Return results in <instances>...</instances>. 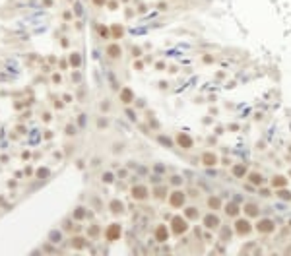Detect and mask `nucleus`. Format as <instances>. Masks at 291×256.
Returning a JSON list of instances; mask_svg holds the SVG:
<instances>
[{"mask_svg":"<svg viewBox=\"0 0 291 256\" xmlns=\"http://www.w3.org/2000/svg\"><path fill=\"white\" fill-rule=\"evenodd\" d=\"M171 229H173L175 235H183V233L188 231V221L183 219L181 215H175V217L171 219Z\"/></svg>","mask_w":291,"mask_h":256,"instance_id":"1","label":"nucleus"},{"mask_svg":"<svg viewBox=\"0 0 291 256\" xmlns=\"http://www.w3.org/2000/svg\"><path fill=\"white\" fill-rule=\"evenodd\" d=\"M120 235H122L120 223H111L107 229H105V239H107V241H119Z\"/></svg>","mask_w":291,"mask_h":256,"instance_id":"2","label":"nucleus"},{"mask_svg":"<svg viewBox=\"0 0 291 256\" xmlns=\"http://www.w3.org/2000/svg\"><path fill=\"white\" fill-rule=\"evenodd\" d=\"M130 196L136 202H142L150 196V190L146 188V186H142V184H136V186H132V190H130Z\"/></svg>","mask_w":291,"mask_h":256,"instance_id":"3","label":"nucleus"},{"mask_svg":"<svg viewBox=\"0 0 291 256\" xmlns=\"http://www.w3.org/2000/svg\"><path fill=\"white\" fill-rule=\"evenodd\" d=\"M169 204H171L173 208H181L184 204V192L183 190H175L171 192V196H169Z\"/></svg>","mask_w":291,"mask_h":256,"instance_id":"4","label":"nucleus"},{"mask_svg":"<svg viewBox=\"0 0 291 256\" xmlns=\"http://www.w3.org/2000/svg\"><path fill=\"white\" fill-rule=\"evenodd\" d=\"M119 99L122 101L124 105H130V103L134 101V91H132L130 88H122L119 91Z\"/></svg>","mask_w":291,"mask_h":256,"instance_id":"5","label":"nucleus"},{"mask_svg":"<svg viewBox=\"0 0 291 256\" xmlns=\"http://www.w3.org/2000/svg\"><path fill=\"white\" fill-rule=\"evenodd\" d=\"M256 229H258V233H272L274 231V221L272 219H260L256 223Z\"/></svg>","mask_w":291,"mask_h":256,"instance_id":"6","label":"nucleus"},{"mask_svg":"<svg viewBox=\"0 0 291 256\" xmlns=\"http://www.w3.org/2000/svg\"><path fill=\"white\" fill-rule=\"evenodd\" d=\"M105 53L109 55V58H120V55H122V47L117 45V43H111V45H107Z\"/></svg>","mask_w":291,"mask_h":256,"instance_id":"7","label":"nucleus"},{"mask_svg":"<svg viewBox=\"0 0 291 256\" xmlns=\"http://www.w3.org/2000/svg\"><path fill=\"white\" fill-rule=\"evenodd\" d=\"M70 245H72L74 250H84V248L87 246V241L84 239V237H80V235H74V237L70 239Z\"/></svg>","mask_w":291,"mask_h":256,"instance_id":"8","label":"nucleus"},{"mask_svg":"<svg viewBox=\"0 0 291 256\" xmlns=\"http://www.w3.org/2000/svg\"><path fill=\"white\" fill-rule=\"evenodd\" d=\"M153 237H155V241H157V243H165V241L169 239V231H167V227H165V225H159V227L155 229Z\"/></svg>","mask_w":291,"mask_h":256,"instance_id":"9","label":"nucleus"},{"mask_svg":"<svg viewBox=\"0 0 291 256\" xmlns=\"http://www.w3.org/2000/svg\"><path fill=\"white\" fill-rule=\"evenodd\" d=\"M177 144L181 145V147H184V149H190V147H192V140H190L188 134L181 132L179 136H177Z\"/></svg>","mask_w":291,"mask_h":256,"instance_id":"10","label":"nucleus"},{"mask_svg":"<svg viewBox=\"0 0 291 256\" xmlns=\"http://www.w3.org/2000/svg\"><path fill=\"white\" fill-rule=\"evenodd\" d=\"M219 217L217 215H214V213H210V215H206L204 217V225L208 227V229H217L219 227Z\"/></svg>","mask_w":291,"mask_h":256,"instance_id":"11","label":"nucleus"},{"mask_svg":"<svg viewBox=\"0 0 291 256\" xmlns=\"http://www.w3.org/2000/svg\"><path fill=\"white\" fill-rule=\"evenodd\" d=\"M235 229H237V233H241V235H247V233H250V223L247 221V219H239L237 223H235Z\"/></svg>","mask_w":291,"mask_h":256,"instance_id":"12","label":"nucleus"},{"mask_svg":"<svg viewBox=\"0 0 291 256\" xmlns=\"http://www.w3.org/2000/svg\"><path fill=\"white\" fill-rule=\"evenodd\" d=\"M68 62H70L72 68L78 70V68L82 66V56H80V53H70V55H68Z\"/></svg>","mask_w":291,"mask_h":256,"instance_id":"13","label":"nucleus"},{"mask_svg":"<svg viewBox=\"0 0 291 256\" xmlns=\"http://www.w3.org/2000/svg\"><path fill=\"white\" fill-rule=\"evenodd\" d=\"M109 210H111L113 213H122L124 212V204H122L120 200H113L111 204H109Z\"/></svg>","mask_w":291,"mask_h":256,"instance_id":"14","label":"nucleus"},{"mask_svg":"<svg viewBox=\"0 0 291 256\" xmlns=\"http://www.w3.org/2000/svg\"><path fill=\"white\" fill-rule=\"evenodd\" d=\"M86 215H87L86 208H82V206H78V208H76V210H74V213H72V219H74V221H80V219H84Z\"/></svg>","mask_w":291,"mask_h":256,"instance_id":"15","label":"nucleus"},{"mask_svg":"<svg viewBox=\"0 0 291 256\" xmlns=\"http://www.w3.org/2000/svg\"><path fill=\"white\" fill-rule=\"evenodd\" d=\"M202 163H204V165H216L217 157L214 155V153H204V155H202Z\"/></svg>","mask_w":291,"mask_h":256,"instance_id":"16","label":"nucleus"},{"mask_svg":"<svg viewBox=\"0 0 291 256\" xmlns=\"http://www.w3.org/2000/svg\"><path fill=\"white\" fill-rule=\"evenodd\" d=\"M122 35H124L122 25H113V29H111V37H113V39H120Z\"/></svg>","mask_w":291,"mask_h":256,"instance_id":"17","label":"nucleus"},{"mask_svg":"<svg viewBox=\"0 0 291 256\" xmlns=\"http://www.w3.org/2000/svg\"><path fill=\"white\" fill-rule=\"evenodd\" d=\"M245 212H247V215L254 217V215H258V208H256L254 204H247V206H245Z\"/></svg>","mask_w":291,"mask_h":256,"instance_id":"18","label":"nucleus"},{"mask_svg":"<svg viewBox=\"0 0 291 256\" xmlns=\"http://www.w3.org/2000/svg\"><path fill=\"white\" fill-rule=\"evenodd\" d=\"M245 173H247V167L245 165H235L233 167V175L235 177H245Z\"/></svg>","mask_w":291,"mask_h":256,"instance_id":"19","label":"nucleus"},{"mask_svg":"<svg viewBox=\"0 0 291 256\" xmlns=\"http://www.w3.org/2000/svg\"><path fill=\"white\" fill-rule=\"evenodd\" d=\"M99 35H101V39H113V37H111V29L105 27V25L99 27Z\"/></svg>","mask_w":291,"mask_h":256,"instance_id":"20","label":"nucleus"},{"mask_svg":"<svg viewBox=\"0 0 291 256\" xmlns=\"http://www.w3.org/2000/svg\"><path fill=\"white\" fill-rule=\"evenodd\" d=\"M60 239H62V233L60 231H51V235H49V241L51 243H60Z\"/></svg>","mask_w":291,"mask_h":256,"instance_id":"21","label":"nucleus"},{"mask_svg":"<svg viewBox=\"0 0 291 256\" xmlns=\"http://www.w3.org/2000/svg\"><path fill=\"white\" fill-rule=\"evenodd\" d=\"M35 177H37V178H47V177H49V169H47V167H39L37 171H35Z\"/></svg>","mask_w":291,"mask_h":256,"instance_id":"22","label":"nucleus"},{"mask_svg":"<svg viewBox=\"0 0 291 256\" xmlns=\"http://www.w3.org/2000/svg\"><path fill=\"white\" fill-rule=\"evenodd\" d=\"M225 212L229 213V215H237V213H239V206H235V204H227Z\"/></svg>","mask_w":291,"mask_h":256,"instance_id":"23","label":"nucleus"},{"mask_svg":"<svg viewBox=\"0 0 291 256\" xmlns=\"http://www.w3.org/2000/svg\"><path fill=\"white\" fill-rule=\"evenodd\" d=\"M285 184H287V180H285L283 177H276L274 180H272V186H276V188H278V186H285Z\"/></svg>","mask_w":291,"mask_h":256,"instance_id":"24","label":"nucleus"},{"mask_svg":"<svg viewBox=\"0 0 291 256\" xmlns=\"http://www.w3.org/2000/svg\"><path fill=\"white\" fill-rule=\"evenodd\" d=\"M250 182H252V184H262V175L252 173V175H250Z\"/></svg>","mask_w":291,"mask_h":256,"instance_id":"25","label":"nucleus"},{"mask_svg":"<svg viewBox=\"0 0 291 256\" xmlns=\"http://www.w3.org/2000/svg\"><path fill=\"white\" fill-rule=\"evenodd\" d=\"M64 134H66V136H74V134H76V126H74V124H68V126L64 128Z\"/></svg>","mask_w":291,"mask_h":256,"instance_id":"26","label":"nucleus"},{"mask_svg":"<svg viewBox=\"0 0 291 256\" xmlns=\"http://www.w3.org/2000/svg\"><path fill=\"white\" fill-rule=\"evenodd\" d=\"M208 204H210V208H219V206H221L219 198H210V200H208Z\"/></svg>","mask_w":291,"mask_h":256,"instance_id":"27","label":"nucleus"},{"mask_svg":"<svg viewBox=\"0 0 291 256\" xmlns=\"http://www.w3.org/2000/svg\"><path fill=\"white\" fill-rule=\"evenodd\" d=\"M113 180H115V175L113 173H109V171L103 173V182H113Z\"/></svg>","mask_w":291,"mask_h":256,"instance_id":"28","label":"nucleus"},{"mask_svg":"<svg viewBox=\"0 0 291 256\" xmlns=\"http://www.w3.org/2000/svg\"><path fill=\"white\" fill-rule=\"evenodd\" d=\"M186 217H190V219L198 217V212H196V208H188V210H186Z\"/></svg>","mask_w":291,"mask_h":256,"instance_id":"29","label":"nucleus"},{"mask_svg":"<svg viewBox=\"0 0 291 256\" xmlns=\"http://www.w3.org/2000/svg\"><path fill=\"white\" fill-rule=\"evenodd\" d=\"M23 175H25V177H33V175H35V169L27 165V167L23 169Z\"/></svg>","mask_w":291,"mask_h":256,"instance_id":"30","label":"nucleus"},{"mask_svg":"<svg viewBox=\"0 0 291 256\" xmlns=\"http://www.w3.org/2000/svg\"><path fill=\"white\" fill-rule=\"evenodd\" d=\"M97 233H99V227H97V225H91V229L87 231V235H91V237H95Z\"/></svg>","mask_w":291,"mask_h":256,"instance_id":"31","label":"nucleus"},{"mask_svg":"<svg viewBox=\"0 0 291 256\" xmlns=\"http://www.w3.org/2000/svg\"><path fill=\"white\" fill-rule=\"evenodd\" d=\"M91 4H93V6H97V8H101V6H105V4H107V0H91Z\"/></svg>","mask_w":291,"mask_h":256,"instance_id":"32","label":"nucleus"},{"mask_svg":"<svg viewBox=\"0 0 291 256\" xmlns=\"http://www.w3.org/2000/svg\"><path fill=\"white\" fill-rule=\"evenodd\" d=\"M280 198H283V200H291V194L287 192V190H281V192H280Z\"/></svg>","mask_w":291,"mask_h":256,"instance_id":"33","label":"nucleus"},{"mask_svg":"<svg viewBox=\"0 0 291 256\" xmlns=\"http://www.w3.org/2000/svg\"><path fill=\"white\" fill-rule=\"evenodd\" d=\"M107 6H109V10H117V8H119V2H117V0H111Z\"/></svg>","mask_w":291,"mask_h":256,"instance_id":"34","label":"nucleus"},{"mask_svg":"<svg viewBox=\"0 0 291 256\" xmlns=\"http://www.w3.org/2000/svg\"><path fill=\"white\" fill-rule=\"evenodd\" d=\"M22 159L23 161H29V159H31V151H29V149H27V151H22Z\"/></svg>","mask_w":291,"mask_h":256,"instance_id":"35","label":"nucleus"},{"mask_svg":"<svg viewBox=\"0 0 291 256\" xmlns=\"http://www.w3.org/2000/svg\"><path fill=\"white\" fill-rule=\"evenodd\" d=\"M51 80H53V84H60V82H62V76H60V74H53Z\"/></svg>","mask_w":291,"mask_h":256,"instance_id":"36","label":"nucleus"},{"mask_svg":"<svg viewBox=\"0 0 291 256\" xmlns=\"http://www.w3.org/2000/svg\"><path fill=\"white\" fill-rule=\"evenodd\" d=\"M132 55H134V58H138V56L142 55V49H138V47H134V49H132Z\"/></svg>","mask_w":291,"mask_h":256,"instance_id":"37","label":"nucleus"},{"mask_svg":"<svg viewBox=\"0 0 291 256\" xmlns=\"http://www.w3.org/2000/svg\"><path fill=\"white\" fill-rule=\"evenodd\" d=\"M41 118H43L45 122H49V120H51L53 116H51V113H43V115H41Z\"/></svg>","mask_w":291,"mask_h":256,"instance_id":"38","label":"nucleus"},{"mask_svg":"<svg viewBox=\"0 0 291 256\" xmlns=\"http://www.w3.org/2000/svg\"><path fill=\"white\" fill-rule=\"evenodd\" d=\"M53 138V132L51 130H45V134H43V140H51Z\"/></svg>","mask_w":291,"mask_h":256,"instance_id":"39","label":"nucleus"},{"mask_svg":"<svg viewBox=\"0 0 291 256\" xmlns=\"http://www.w3.org/2000/svg\"><path fill=\"white\" fill-rule=\"evenodd\" d=\"M62 107H64V101H58V99L54 101V109H62Z\"/></svg>","mask_w":291,"mask_h":256,"instance_id":"40","label":"nucleus"},{"mask_svg":"<svg viewBox=\"0 0 291 256\" xmlns=\"http://www.w3.org/2000/svg\"><path fill=\"white\" fill-rule=\"evenodd\" d=\"M16 130H18V134H25V126H23V124H18Z\"/></svg>","mask_w":291,"mask_h":256,"instance_id":"41","label":"nucleus"},{"mask_svg":"<svg viewBox=\"0 0 291 256\" xmlns=\"http://www.w3.org/2000/svg\"><path fill=\"white\" fill-rule=\"evenodd\" d=\"M62 101H64V103H70V101H72V95L64 93V95H62Z\"/></svg>","mask_w":291,"mask_h":256,"instance_id":"42","label":"nucleus"},{"mask_svg":"<svg viewBox=\"0 0 291 256\" xmlns=\"http://www.w3.org/2000/svg\"><path fill=\"white\" fill-rule=\"evenodd\" d=\"M142 68H144V64H142L140 60H138V62H134V70H142Z\"/></svg>","mask_w":291,"mask_h":256,"instance_id":"43","label":"nucleus"},{"mask_svg":"<svg viewBox=\"0 0 291 256\" xmlns=\"http://www.w3.org/2000/svg\"><path fill=\"white\" fill-rule=\"evenodd\" d=\"M155 196H157V198H163V188H157V190H155Z\"/></svg>","mask_w":291,"mask_h":256,"instance_id":"44","label":"nucleus"},{"mask_svg":"<svg viewBox=\"0 0 291 256\" xmlns=\"http://www.w3.org/2000/svg\"><path fill=\"white\" fill-rule=\"evenodd\" d=\"M68 64H70V62H66V60H60V68H62V70H66V68H68Z\"/></svg>","mask_w":291,"mask_h":256,"instance_id":"45","label":"nucleus"},{"mask_svg":"<svg viewBox=\"0 0 291 256\" xmlns=\"http://www.w3.org/2000/svg\"><path fill=\"white\" fill-rule=\"evenodd\" d=\"M43 4L47 6V8H51V6H53V0H43Z\"/></svg>","mask_w":291,"mask_h":256,"instance_id":"46","label":"nucleus"},{"mask_svg":"<svg viewBox=\"0 0 291 256\" xmlns=\"http://www.w3.org/2000/svg\"><path fill=\"white\" fill-rule=\"evenodd\" d=\"M29 116H31V111H25V113L22 115V118H29Z\"/></svg>","mask_w":291,"mask_h":256,"instance_id":"47","label":"nucleus"},{"mask_svg":"<svg viewBox=\"0 0 291 256\" xmlns=\"http://www.w3.org/2000/svg\"><path fill=\"white\" fill-rule=\"evenodd\" d=\"M41 70H43V72H51V66H47V64H43V66H41Z\"/></svg>","mask_w":291,"mask_h":256,"instance_id":"48","label":"nucleus"},{"mask_svg":"<svg viewBox=\"0 0 291 256\" xmlns=\"http://www.w3.org/2000/svg\"><path fill=\"white\" fill-rule=\"evenodd\" d=\"M70 2H72V0H70Z\"/></svg>","mask_w":291,"mask_h":256,"instance_id":"49","label":"nucleus"}]
</instances>
